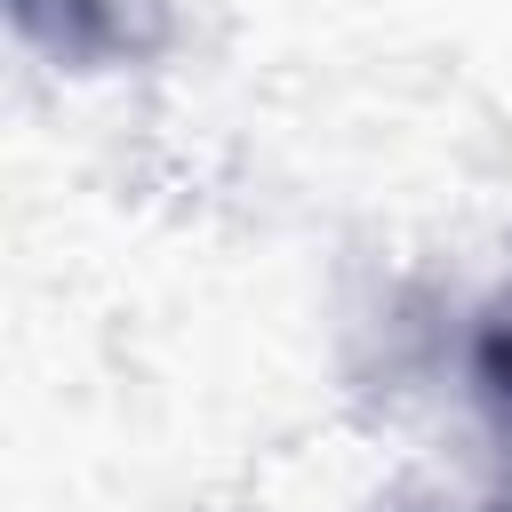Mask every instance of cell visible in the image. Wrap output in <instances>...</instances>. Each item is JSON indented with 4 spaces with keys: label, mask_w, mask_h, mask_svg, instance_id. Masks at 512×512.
Listing matches in <instances>:
<instances>
[{
    "label": "cell",
    "mask_w": 512,
    "mask_h": 512,
    "mask_svg": "<svg viewBox=\"0 0 512 512\" xmlns=\"http://www.w3.org/2000/svg\"><path fill=\"white\" fill-rule=\"evenodd\" d=\"M8 24L72 72H112L176 40V0H8Z\"/></svg>",
    "instance_id": "1"
},
{
    "label": "cell",
    "mask_w": 512,
    "mask_h": 512,
    "mask_svg": "<svg viewBox=\"0 0 512 512\" xmlns=\"http://www.w3.org/2000/svg\"><path fill=\"white\" fill-rule=\"evenodd\" d=\"M472 376H480V400L496 408V424L512 432V304L488 312V328L472 344Z\"/></svg>",
    "instance_id": "2"
}]
</instances>
